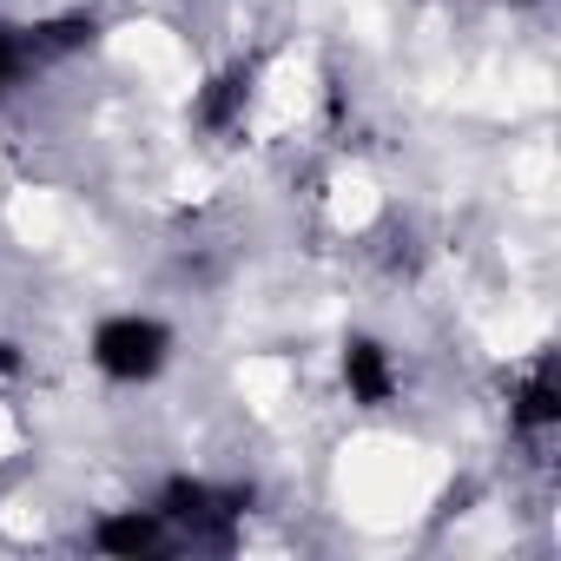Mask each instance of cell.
I'll return each instance as SVG.
<instances>
[{"label":"cell","instance_id":"cell-4","mask_svg":"<svg viewBox=\"0 0 561 561\" xmlns=\"http://www.w3.org/2000/svg\"><path fill=\"white\" fill-rule=\"evenodd\" d=\"M508 423H515L522 436H548V430L561 423L554 357H535V364H528V377H522V383H515V397H508Z\"/></svg>","mask_w":561,"mask_h":561},{"label":"cell","instance_id":"cell-6","mask_svg":"<svg viewBox=\"0 0 561 561\" xmlns=\"http://www.w3.org/2000/svg\"><path fill=\"white\" fill-rule=\"evenodd\" d=\"M244 106H251V67H218V73L198 87L192 119H198L205 133H231V126L244 119Z\"/></svg>","mask_w":561,"mask_h":561},{"label":"cell","instance_id":"cell-8","mask_svg":"<svg viewBox=\"0 0 561 561\" xmlns=\"http://www.w3.org/2000/svg\"><path fill=\"white\" fill-rule=\"evenodd\" d=\"M21 73H34V60H27V27H0V93H8Z\"/></svg>","mask_w":561,"mask_h":561},{"label":"cell","instance_id":"cell-7","mask_svg":"<svg viewBox=\"0 0 561 561\" xmlns=\"http://www.w3.org/2000/svg\"><path fill=\"white\" fill-rule=\"evenodd\" d=\"M100 41V21L93 14H54L41 27H27V60L34 67H54V60H73Z\"/></svg>","mask_w":561,"mask_h":561},{"label":"cell","instance_id":"cell-3","mask_svg":"<svg viewBox=\"0 0 561 561\" xmlns=\"http://www.w3.org/2000/svg\"><path fill=\"white\" fill-rule=\"evenodd\" d=\"M344 390H351V403H364V410H383V403L397 397V364H390V351H383L377 337H351V344H344Z\"/></svg>","mask_w":561,"mask_h":561},{"label":"cell","instance_id":"cell-2","mask_svg":"<svg viewBox=\"0 0 561 561\" xmlns=\"http://www.w3.org/2000/svg\"><path fill=\"white\" fill-rule=\"evenodd\" d=\"M165 357H172V331H165L159 318L126 311V318H106V324L93 331V364H100L113 383H146V377L165 370Z\"/></svg>","mask_w":561,"mask_h":561},{"label":"cell","instance_id":"cell-10","mask_svg":"<svg viewBox=\"0 0 561 561\" xmlns=\"http://www.w3.org/2000/svg\"><path fill=\"white\" fill-rule=\"evenodd\" d=\"M515 8H522V0H515Z\"/></svg>","mask_w":561,"mask_h":561},{"label":"cell","instance_id":"cell-5","mask_svg":"<svg viewBox=\"0 0 561 561\" xmlns=\"http://www.w3.org/2000/svg\"><path fill=\"white\" fill-rule=\"evenodd\" d=\"M93 548H106V554H165L172 528H165L159 508H119L93 528Z\"/></svg>","mask_w":561,"mask_h":561},{"label":"cell","instance_id":"cell-9","mask_svg":"<svg viewBox=\"0 0 561 561\" xmlns=\"http://www.w3.org/2000/svg\"><path fill=\"white\" fill-rule=\"evenodd\" d=\"M14 377H21V351H14V344H8V337H0V390H8V383H14Z\"/></svg>","mask_w":561,"mask_h":561},{"label":"cell","instance_id":"cell-1","mask_svg":"<svg viewBox=\"0 0 561 561\" xmlns=\"http://www.w3.org/2000/svg\"><path fill=\"white\" fill-rule=\"evenodd\" d=\"M172 528V541L192 548H231L238 541V515H244V489H211L198 476H172L152 502Z\"/></svg>","mask_w":561,"mask_h":561}]
</instances>
